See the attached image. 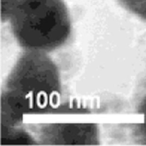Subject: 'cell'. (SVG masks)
Returning <instances> with one entry per match:
<instances>
[{"instance_id": "cell-1", "label": "cell", "mask_w": 146, "mask_h": 146, "mask_svg": "<svg viewBox=\"0 0 146 146\" xmlns=\"http://www.w3.org/2000/svg\"><path fill=\"white\" fill-rule=\"evenodd\" d=\"M7 21L24 50L48 53L61 48L72 31L64 0H17Z\"/></svg>"}, {"instance_id": "cell-2", "label": "cell", "mask_w": 146, "mask_h": 146, "mask_svg": "<svg viewBox=\"0 0 146 146\" xmlns=\"http://www.w3.org/2000/svg\"><path fill=\"white\" fill-rule=\"evenodd\" d=\"M61 79L48 53L24 50L6 79L4 89L19 104L25 115L48 114L56 108Z\"/></svg>"}, {"instance_id": "cell-3", "label": "cell", "mask_w": 146, "mask_h": 146, "mask_svg": "<svg viewBox=\"0 0 146 146\" xmlns=\"http://www.w3.org/2000/svg\"><path fill=\"white\" fill-rule=\"evenodd\" d=\"M39 141L50 145H97L100 141L97 124L91 122L43 123L35 129Z\"/></svg>"}, {"instance_id": "cell-4", "label": "cell", "mask_w": 146, "mask_h": 146, "mask_svg": "<svg viewBox=\"0 0 146 146\" xmlns=\"http://www.w3.org/2000/svg\"><path fill=\"white\" fill-rule=\"evenodd\" d=\"M35 139L18 127L1 128V145H34Z\"/></svg>"}, {"instance_id": "cell-5", "label": "cell", "mask_w": 146, "mask_h": 146, "mask_svg": "<svg viewBox=\"0 0 146 146\" xmlns=\"http://www.w3.org/2000/svg\"><path fill=\"white\" fill-rule=\"evenodd\" d=\"M127 11L146 21V0H118Z\"/></svg>"}]
</instances>
